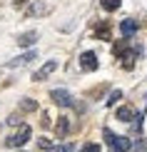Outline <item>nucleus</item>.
Instances as JSON below:
<instances>
[{
	"label": "nucleus",
	"mask_w": 147,
	"mask_h": 152,
	"mask_svg": "<svg viewBox=\"0 0 147 152\" xmlns=\"http://www.w3.org/2000/svg\"><path fill=\"white\" fill-rule=\"evenodd\" d=\"M102 135H105V140H107V145H110V150L112 152H130V147H132V142H130V137H122V135H115L112 130H102Z\"/></svg>",
	"instance_id": "obj_1"
},
{
	"label": "nucleus",
	"mask_w": 147,
	"mask_h": 152,
	"mask_svg": "<svg viewBox=\"0 0 147 152\" xmlns=\"http://www.w3.org/2000/svg\"><path fill=\"white\" fill-rule=\"evenodd\" d=\"M30 135H33V130H30L28 125H20V127H18V132L8 140V147H23V145L30 140Z\"/></svg>",
	"instance_id": "obj_2"
},
{
	"label": "nucleus",
	"mask_w": 147,
	"mask_h": 152,
	"mask_svg": "<svg viewBox=\"0 0 147 152\" xmlns=\"http://www.w3.org/2000/svg\"><path fill=\"white\" fill-rule=\"evenodd\" d=\"M97 65H100V62H97V55H95L92 50H87V53L80 55V67H82L85 72H95V70H97Z\"/></svg>",
	"instance_id": "obj_3"
},
{
	"label": "nucleus",
	"mask_w": 147,
	"mask_h": 152,
	"mask_svg": "<svg viewBox=\"0 0 147 152\" xmlns=\"http://www.w3.org/2000/svg\"><path fill=\"white\" fill-rule=\"evenodd\" d=\"M55 70H57V60H48L45 65H42L40 70H37V72L33 75V80H35V82H42V80H48V77H50V75H53Z\"/></svg>",
	"instance_id": "obj_4"
},
{
	"label": "nucleus",
	"mask_w": 147,
	"mask_h": 152,
	"mask_svg": "<svg viewBox=\"0 0 147 152\" xmlns=\"http://www.w3.org/2000/svg\"><path fill=\"white\" fill-rule=\"evenodd\" d=\"M50 97H53V102L60 105V107H70V105H72V95H70L67 90H53Z\"/></svg>",
	"instance_id": "obj_5"
},
{
	"label": "nucleus",
	"mask_w": 147,
	"mask_h": 152,
	"mask_svg": "<svg viewBox=\"0 0 147 152\" xmlns=\"http://www.w3.org/2000/svg\"><path fill=\"white\" fill-rule=\"evenodd\" d=\"M35 58H37V53H35V50H30V53L20 55V58L10 60V62H8V67H23V65H28V62H30V60H35Z\"/></svg>",
	"instance_id": "obj_6"
},
{
	"label": "nucleus",
	"mask_w": 147,
	"mask_h": 152,
	"mask_svg": "<svg viewBox=\"0 0 147 152\" xmlns=\"http://www.w3.org/2000/svg\"><path fill=\"white\" fill-rule=\"evenodd\" d=\"M35 40H37V33H35V30H30V33H23L20 37H18V45H20V48H33Z\"/></svg>",
	"instance_id": "obj_7"
},
{
	"label": "nucleus",
	"mask_w": 147,
	"mask_h": 152,
	"mask_svg": "<svg viewBox=\"0 0 147 152\" xmlns=\"http://www.w3.org/2000/svg\"><path fill=\"white\" fill-rule=\"evenodd\" d=\"M120 33H122V37H130L137 33V20H122L120 23Z\"/></svg>",
	"instance_id": "obj_8"
},
{
	"label": "nucleus",
	"mask_w": 147,
	"mask_h": 152,
	"mask_svg": "<svg viewBox=\"0 0 147 152\" xmlns=\"http://www.w3.org/2000/svg\"><path fill=\"white\" fill-rule=\"evenodd\" d=\"M117 120H122V122H132V120H135V110H132V107H120L117 110Z\"/></svg>",
	"instance_id": "obj_9"
},
{
	"label": "nucleus",
	"mask_w": 147,
	"mask_h": 152,
	"mask_svg": "<svg viewBox=\"0 0 147 152\" xmlns=\"http://www.w3.org/2000/svg\"><path fill=\"white\" fill-rule=\"evenodd\" d=\"M45 12H50V5H45V3H35V5H30L28 15L35 18V15H45Z\"/></svg>",
	"instance_id": "obj_10"
},
{
	"label": "nucleus",
	"mask_w": 147,
	"mask_h": 152,
	"mask_svg": "<svg viewBox=\"0 0 147 152\" xmlns=\"http://www.w3.org/2000/svg\"><path fill=\"white\" fill-rule=\"evenodd\" d=\"M67 130H70V122H67V117H57V127H55V132H57V137H65L67 135Z\"/></svg>",
	"instance_id": "obj_11"
},
{
	"label": "nucleus",
	"mask_w": 147,
	"mask_h": 152,
	"mask_svg": "<svg viewBox=\"0 0 147 152\" xmlns=\"http://www.w3.org/2000/svg\"><path fill=\"white\" fill-rule=\"evenodd\" d=\"M120 5H122V0H102V8H105L107 12H112V10H117Z\"/></svg>",
	"instance_id": "obj_12"
},
{
	"label": "nucleus",
	"mask_w": 147,
	"mask_h": 152,
	"mask_svg": "<svg viewBox=\"0 0 147 152\" xmlns=\"http://www.w3.org/2000/svg\"><path fill=\"white\" fill-rule=\"evenodd\" d=\"M120 97H122V90H112V92H110V97H107V100H105V102H107V107H112V105H115V102H117V100H120Z\"/></svg>",
	"instance_id": "obj_13"
},
{
	"label": "nucleus",
	"mask_w": 147,
	"mask_h": 152,
	"mask_svg": "<svg viewBox=\"0 0 147 152\" xmlns=\"http://www.w3.org/2000/svg\"><path fill=\"white\" fill-rule=\"evenodd\" d=\"M95 35H97V37H102V40H110V28H107V25H102V28H97V30H95Z\"/></svg>",
	"instance_id": "obj_14"
},
{
	"label": "nucleus",
	"mask_w": 147,
	"mask_h": 152,
	"mask_svg": "<svg viewBox=\"0 0 147 152\" xmlns=\"http://www.w3.org/2000/svg\"><path fill=\"white\" fill-rule=\"evenodd\" d=\"M20 107H23V110H25V112H30V110H35V107H37V102H33V100H30V97H25Z\"/></svg>",
	"instance_id": "obj_15"
},
{
	"label": "nucleus",
	"mask_w": 147,
	"mask_h": 152,
	"mask_svg": "<svg viewBox=\"0 0 147 152\" xmlns=\"http://www.w3.org/2000/svg\"><path fill=\"white\" fill-rule=\"evenodd\" d=\"M82 152H102V147L95 142H87V145H82Z\"/></svg>",
	"instance_id": "obj_16"
},
{
	"label": "nucleus",
	"mask_w": 147,
	"mask_h": 152,
	"mask_svg": "<svg viewBox=\"0 0 147 152\" xmlns=\"http://www.w3.org/2000/svg\"><path fill=\"white\" fill-rule=\"evenodd\" d=\"M53 152H75V147L72 145H60V147H55Z\"/></svg>",
	"instance_id": "obj_17"
},
{
	"label": "nucleus",
	"mask_w": 147,
	"mask_h": 152,
	"mask_svg": "<svg viewBox=\"0 0 147 152\" xmlns=\"http://www.w3.org/2000/svg\"><path fill=\"white\" fill-rule=\"evenodd\" d=\"M25 3H28V0H12V5H15V8H23Z\"/></svg>",
	"instance_id": "obj_18"
}]
</instances>
